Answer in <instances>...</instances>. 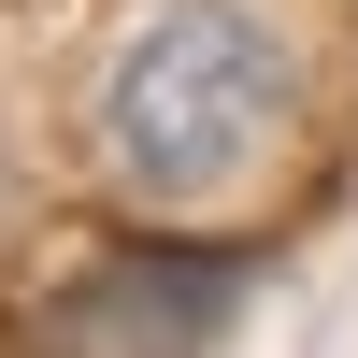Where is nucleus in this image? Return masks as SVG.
Listing matches in <instances>:
<instances>
[{"label": "nucleus", "mask_w": 358, "mask_h": 358, "mask_svg": "<svg viewBox=\"0 0 358 358\" xmlns=\"http://www.w3.org/2000/svg\"><path fill=\"white\" fill-rule=\"evenodd\" d=\"M287 115H301V43L258 0H158L101 72V158L129 201L201 215V201L258 187Z\"/></svg>", "instance_id": "1"}]
</instances>
